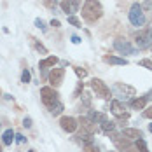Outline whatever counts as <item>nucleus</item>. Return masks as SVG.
<instances>
[{"label": "nucleus", "mask_w": 152, "mask_h": 152, "mask_svg": "<svg viewBox=\"0 0 152 152\" xmlns=\"http://www.w3.org/2000/svg\"><path fill=\"white\" fill-rule=\"evenodd\" d=\"M102 16H103V7H102L100 2H96V0H86V2H84V7H82V18H84L88 23H94V21H98Z\"/></svg>", "instance_id": "1"}, {"label": "nucleus", "mask_w": 152, "mask_h": 152, "mask_svg": "<svg viewBox=\"0 0 152 152\" xmlns=\"http://www.w3.org/2000/svg\"><path fill=\"white\" fill-rule=\"evenodd\" d=\"M110 138H112V142H114V145L119 149L121 152H140L131 143V140H128L126 137H122V135H115V133H112L110 135Z\"/></svg>", "instance_id": "2"}, {"label": "nucleus", "mask_w": 152, "mask_h": 152, "mask_svg": "<svg viewBox=\"0 0 152 152\" xmlns=\"http://www.w3.org/2000/svg\"><path fill=\"white\" fill-rule=\"evenodd\" d=\"M129 21L133 26H143L145 25V14L140 4H133L129 9Z\"/></svg>", "instance_id": "3"}, {"label": "nucleus", "mask_w": 152, "mask_h": 152, "mask_svg": "<svg viewBox=\"0 0 152 152\" xmlns=\"http://www.w3.org/2000/svg\"><path fill=\"white\" fill-rule=\"evenodd\" d=\"M40 96H42V103L46 107H49V108L58 102V93H56L54 88H42L40 89Z\"/></svg>", "instance_id": "4"}, {"label": "nucleus", "mask_w": 152, "mask_h": 152, "mask_svg": "<svg viewBox=\"0 0 152 152\" xmlns=\"http://www.w3.org/2000/svg\"><path fill=\"white\" fill-rule=\"evenodd\" d=\"M91 88H93V91L96 93V96H100V98H110V89H108V86L103 80L91 79Z\"/></svg>", "instance_id": "5"}, {"label": "nucleus", "mask_w": 152, "mask_h": 152, "mask_svg": "<svg viewBox=\"0 0 152 152\" xmlns=\"http://www.w3.org/2000/svg\"><path fill=\"white\" fill-rule=\"evenodd\" d=\"M135 40H137L138 49H147V47L152 46V39H151V35H149V31L147 30L138 31L137 35H135Z\"/></svg>", "instance_id": "6"}, {"label": "nucleus", "mask_w": 152, "mask_h": 152, "mask_svg": "<svg viewBox=\"0 0 152 152\" xmlns=\"http://www.w3.org/2000/svg\"><path fill=\"white\" fill-rule=\"evenodd\" d=\"M110 110H112V114H114L115 117H119V119H128V117H129V114L126 112L124 105H122L119 100H112V102H110Z\"/></svg>", "instance_id": "7"}, {"label": "nucleus", "mask_w": 152, "mask_h": 152, "mask_svg": "<svg viewBox=\"0 0 152 152\" xmlns=\"http://www.w3.org/2000/svg\"><path fill=\"white\" fill-rule=\"evenodd\" d=\"M114 91H115V94H117V96H121V98L135 96V88H131V86H128V84H122V82L114 84Z\"/></svg>", "instance_id": "8"}, {"label": "nucleus", "mask_w": 152, "mask_h": 152, "mask_svg": "<svg viewBox=\"0 0 152 152\" xmlns=\"http://www.w3.org/2000/svg\"><path fill=\"white\" fill-rule=\"evenodd\" d=\"M63 77H65V70L63 68H53L49 74V82L53 88H58L63 84Z\"/></svg>", "instance_id": "9"}, {"label": "nucleus", "mask_w": 152, "mask_h": 152, "mask_svg": "<svg viewBox=\"0 0 152 152\" xmlns=\"http://www.w3.org/2000/svg\"><path fill=\"white\" fill-rule=\"evenodd\" d=\"M60 124H61V128H63V131H66V133H74L77 128H79V121L74 119V117H68V115L61 117Z\"/></svg>", "instance_id": "10"}, {"label": "nucleus", "mask_w": 152, "mask_h": 152, "mask_svg": "<svg viewBox=\"0 0 152 152\" xmlns=\"http://www.w3.org/2000/svg\"><path fill=\"white\" fill-rule=\"evenodd\" d=\"M114 47L121 54H137V47H133L129 42H126V40H115L114 42Z\"/></svg>", "instance_id": "11"}, {"label": "nucleus", "mask_w": 152, "mask_h": 152, "mask_svg": "<svg viewBox=\"0 0 152 152\" xmlns=\"http://www.w3.org/2000/svg\"><path fill=\"white\" fill-rule=\"evenodd\" d=\"M79 126L82 128V133H88V135H93V133L96 131V122L91 121L89 117H80Z\"/></svg>", "instance_id": "12"}, {"label": "nucleus", "mask_w": 152, "mask_h": 152, "mask_svg": "<svg viewBox=\"0 0 152 152\" xmlns=\"http://www.w3.org/2000/svg\"><path fill=\"white\" fill-rule=\"evenodd\" d=\"M61 9H63V12H66V16H74V12H77V9H79V4H77L75 0H63L60 4Z\"/></svg>", "instance_id": "13"}, {"label": "nucleus", "mask_w": 152, "mask_h": 152, "mask_svg": "<svg viewBox=\"0 0 152 152\" xmlns=\"http://www.w3.org/2000/svg\"><path fill=\"white\" fill-rule=\"evenodd\" d=\"M122 137H126L128 140H135V142H137L138 138H143V135H142L140 129H135V128H124V129H122Z\"/></svg>", "instance_id": "14"}, {"label": "nucleus", "mask_w": 152, "mask_h": 152, "mask_svg": "<svg viewBox=\"0 0 152 152\" xmlns=\"http://www.w3.org/2000/svg\"><path fill=\"white\" fill-rule=\"evenodd\" d=\"M100 126H102V131H103L105 135H112V133H114V129H115V124H114L112 121H108V119H107V115L100 121Z\"/></svg>", "instance_id": "15"}, {"label": "nucleus", "mask_w": 152, "mask_h": 152, "mask_svg": "<svg viewBox=\"0 0 152 152\" xmlns=\"http://www.w3.org/2000/svg\"><path fill=\"white\" fill-rule=\"evenodd\" d=\"M131 108L133 110H143L145 105H147V96H142V98H135V100H131Z\"/></svg>", "instance_id": "16"}, {"label": "nucleus", "mask_w": 152, "mask_h": 152, "mask_svg": "<svg viewBox=\"0 0 152 152\" xmlns=\"http://www.w3.org/2000/svg\"><path fill=\"white\" fill-rule=\"evenodd\" d=\"M103 61L110 65H128L126 58H117V56H103Z\"/></svg>", "instance_id": "17"}, {"label": "nucleus", "mask_w": 152, "mask_h": 152, "mask_svg": "<svg viewBox=\"0 0 152 152\" xmlns=\"http://www.w3.org/2000/svg\"><path fill=\"white\" fill-rule=\"evenodd\" d=\"M14 138H16V133L12 129H5V131L2 133V142H4V145H11Z\"/></svg>", "instance_id": "18"}, {"label": "nucleus", "mask_w": 152, "mask_h": 152, "mask_svg": "<svg viewBox=\"0 0 152 152\" xmlns=\"http://www.w3.org/2000/svg\"><path fill=\"white\" fill-rule=\"evenodd\" d=\"M58 63V58L56 56H49V58H46V60H42L40 63H39V68L42 70V68H49V66H54Z\"/></svg>", "instance_id": "19"}, {"label": "nucleus", "mask_w": 152, "mask_h": 152, "mask_svg": "<svg viewBox=\"0 0 152 152\" xmlns=\"http://www.w3.org/2000/svg\"><path fill=\"white\" fill-rule=\"evenodd\" d=\"M61 110H63V103H61V102H56L54 105L51 107V114H53V115H60Z\"/></svg>", "instance_id": "20"}, {"label": "nucleus", "mask_w": 152, "mask_h": 152, "mask_svg": "<svg viewBox=\"0 0 152 152\" xmlns=\"http://www.w3.org/2000/svg\"><path fill=\"white\" fill-rule=\"evenodd\" d=\"M137 149L140 152H149V149H147V143H145V140H143V138H138V140H137Z\"/></svg>", "instance_id": "21"}, {"label": "nucleus", "mask_w": 152, "mask_h": 152, "mask_svg": "<svg viewBox=\"0 0 152 152\" xmlns=\"http://www.w3.org/2000/svg\"><path fill=\"white\" fill-rule=\"evenodd\" d=\"M138 65H140V66H145L147 70H152V60H149V58L140 60V61H138Z\"/></svg>", "instance_id": "22"}, {"label": "nucleus", "mask_w": 152, "mask_h": 152, "mask_svg": "<svg viewBox=\"0 0 152 152\" xmlns=\"http://www.w3.org/2000/svg\"><path fill=\"white\" fill-rule=\"evenodd\" d=\"M74 70H75V74L79 79H84V77L88 75V72L84 70V68H80V66H74Z\"/></svg>", "instance_id": "23"}, {"label": "nucleus", "mask_w": 152, "mask_h": 152, "mask_svg": "<svg viewBox=\"0 0 152 152\" xmlns=\"http://www.w3.org/2000/svg\"><path fill=\"white\" fill-rule=\"evenodd\" d=\"M68 23L77 26V28H80V21H79V18H75V16H68Z\"/></svg>", "instance_id": "24"}, {"label": "nucleus", "mask_w": 152, "mask_h": 152, "mask_svg": "<svg viewBox=\"0 0 152 152\" xmlns=\"http://www.w3.org/2000/svg\"><path fill=\"white\" fill-rule=\"evenodd\" d=\"M30 79H31V75H30V72L28 70H23V74H21V82H30Z\"/></svg>", "instance_id": "25"}, {"label": "nucleus", "mask_w": 152, "mask_h": 152, "mask_svg": "<svg viewBox=\"0 0 152 152\" xmlns=\"http://www.w3.org/2000/svg\"><path fill=\"white\" fill-rule=\"evenodd\" d=\"M35 26H37V28H40V30L44 31L47 28L46 26V23H44V21H42V19H39V18H37V19H35Z\"/></svg>", "instance_id": "26"}, {"label": "nucleus", "mask_w": 152, "mask_h": 152, "mask_svg": "<svg viewBox=\"0 0 152 152\" xmlns=\"http://www.w3.org/2000/svg\"><path fill=\"white\" fill-rule=\"evenodd\" d=\"M82 152H98V149H96V147H94L93 143H89V145H84Z\"/></svg>", "instance_id": "27"}, {"label": "nucleus", "mask_w": 152, "mask_h": 152, "mask_svg": "<svg viewBox=\"0 0 152 152\" xmlns=\"http://www.w3.org/2000/svg\"><path fill=\"white\" fill-rule=\"evenodd\" d=\"M33 44H35V47H37V51H40V53H44V54L47 53V49H46V47L42 46V44H39L37 40H33Z\"/></svg>", "instance_id": "28"}, {"label": "nucleus", "mask_w": 152, "mask_h": 152, "mask_svg": "<svg viewBox=\"0 0 152 152\" xmlns=\"http://www.w3.org/2000/svg\"><path fill=\"white\" fill-rule=\"evenodd\" d=\"M143 117H147V119H152V107H149L147 110H143Z\"/></svg>", "instance_id": "29"}, {"label": "nucleus", "mask_w": 152, "mask_h": 152, "mask_svg": "<svg viewBox=\"0 0 152 152\" xmlns=\"http://www.w3.org/2000/svg\"><path fill=\"white\" fill-rule=\"evenodd\" d=\"M82 89H84V84H82V82H79V86H77V89H75V93H74V96H79Z\"/></svg>", "instance_id": "30"}, {"label": "nucleus", "mask_w": 152, "mask_h": 152, "mask_svg": "<svg viewBox=\"0 0 152 152\" xmlns=\"http://www.w3.org/2000/svg\"><path fill=\"white\" fill-rule=\"evenodd\" d=\"M16 142H18V143H25V142H26V138L23 137V135H19V133H18V135H16Z\"/></svg>", "instance_id": "31"}, {"label": "nucleus", "mask_w": 152, "mask_h": 152, "mask_svg": "<svg viewBox=\"0 0 152 152\" xmlns=\"http://www.w3.org/2000/svg\"><path fill=\"white\" fill-rule=\"evenodd\" d=\"M23 126H25V128H31V119H30V117H25V121H23Z\"/></svg>", "instance_id": "32"}, {"label": "nucleus", "mask_w": 152, "mask_h": 152, "mask_svg": "<svg viewBox=\"0 0 152 152\" xmlns=\"http://www.w3.org/2000/svg\"><path fill=\"white\" fill-rule=\"evenodd\" d=\"M142 9H152V0H145V4L142 5Z\"/></svg>", "instance_id": "33"}, {"label": "nucleus", "mask_w": 152, "mask_h": 152, "mask_svg": "<svg viewBox=\"0 0 152 152\" xmlns=\"http://www.w3.org/2000/svg\"><path fill=\"white\" fill-rule=\"evenodd\" d=\"M46 5L47 7H56V2H53V0H46Z\"/></svg>", "instance_id": "34"}, {"label": "nucleus", "mask_w": 152, "mask_h": 152, "mask_svg": "<svg viewBox=\"0 0 152 152\" xmlns=\"http://www.w3.org/2000/svg\"><path fill=\"white\" fill-rule=\"evenodd\" d=\"M51 26L58 28V26H60V21H58V19H53V21H51Z\"/></svg>", "instance_id": "35"}, {"label": "nucleus", "mask_w": 152, "mask_h": 152, "mask_svg": "<svg viewBox=\"0 0 152 152\" xmlns=\"http://www.w3.org/2000/svg\"><path fill=\"white\" fill-rule=\"evenodd\" d=\"M72 42H74V44H80V39H79L77 35H74V37H72Z\"/></svg>", "instance_id": "36"}, {"label": "nucleus", "mask_w": 152, "mask_h": 152, "mask_svg": "<svg viewBox=\"0 0 152 152\" xmlns=\"http://www.w3.org/2000/svg\"><path fill=\"white\" fill-rule=\"evenodd\" d=\"M149 131L152 133V124H149Z\"/></svg>", "instance_id": "37"}, {"label": "nucleus", "mask_w": 152, "mask_h": 152, "mask_svg": "<svg viewBox=\"0 0 152 152\" xmlns=\"http://www.w3.org/2000/svg\"><path fill=\"white\" fill-rule=\"evenodd\" d=\"M0 96H2V91H0Z\"/></svg>", "instance_id": "38"}, {"label": "nucleus", "mask_w": 152, "mask_h": 152, "mask_svg": "<svg viewBox=\"0 0 152 152\" xmlns=\"http://www.w3.org/2000/svg\"><path fill=\"white\" fill-rule=\"evenodd\" d=\"M0 152H2V147H0Z\"/></svg>", "instance_id": "39"}, {"label": "nucleus", "mask_w": 152, "mask_h": 152, "mask_svg": "<svg viewBox=\"0 0 152 152\" xmlns=\"http://www.w3.org/2000/svg\"><path fill=\"white\" fill-rule=\"evenodd\" d=\"M28 152H33V151H28Z\"/></svg>", "instance_id": "40"}, {"label": "nucleus", "mask_w": 152, "mask_h": 152, "mask_svg": "<svg viewBox=\"0 0 152 152\" xmlns=\"http://www.w3.org/2000/svg\"><path fill=\"white\" fill-rule=\"evenodd\" d=\"M151 94H152V93H151Z\"/></svg>", "instance_id": "41"}]
</instances>
